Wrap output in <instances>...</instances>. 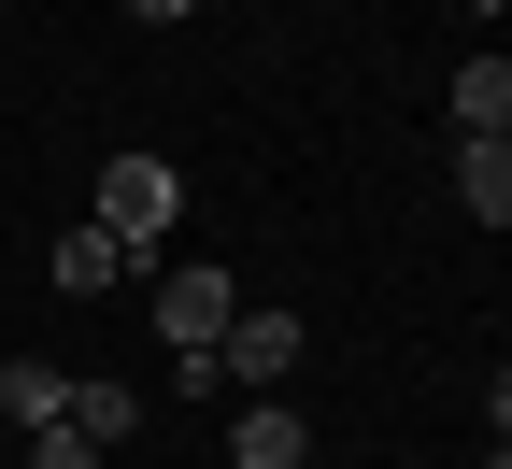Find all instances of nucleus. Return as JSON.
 Returning a JSON list of instances; mask_svg holds the SVG:
<instances>
[{"mask_svg": "<svg viewBox=\"0 0 512 469\" xmlns=\"http://www.w3.org/2000/svg\"><path fill=\"white\" fill-rule=\"evenodd\" d=\"M484 469H512V441H484Z\"/></svg>", "mask_w": 512, "mask_h": 469, "instance_id": "13", "label": "nucleus"}, {"mask_svg": "<svg viewBox=\"0 0 512 469\" xmlns=\"http://www.w3.org/2000/svg\"><path fill=\"white\" fill-rule=\"evenodd\" d=\"M228 313H242V285L214 271V256H185V271H157V342H171L185 370H200V356L228 342Z\"/></svg>", "mask_w": 512, "mask_h": 469, "instance_id": "3", "label": "nucleus"}, {"mask_svg": "<svg viewBox=\"0 0 512 469\" xmlns=\"http://www.w3.org/2000/svg\"><path fill=\"white\" fill-rule=\"evenodd\" d=\"M128 15H157V29H171V15H200V0H128Z\"/></svg>", "mask_w": 512, "mask_h": 469, "instance_id": "12", "label": "nucleus"}, {"mask_svg": "<svg viewBox=\"0 0 512 469\" xmlns=\"http://www.w3.org/2000/svg\"><path fill=\"white\" fill-rule=\"evenodd\" d=\"M484 427H498V441H512V356H498V384H484Z\"/></svg>", "mask_w": 512, "mask_h": 469, "instance_id": "11", "label": "nucleus"}, {"mask_svg": "<svg viewBox=\"0 0 512 469\" xmlns=\"http://www.w3.org/2000/svg\"><path fill=\"white\" fill-rule=\"evenodd\" d=\"M456 214L512 228V143H456Z\"/></svg>", "mask_w": 512, "mask_h": 469, "instance_id": "8", "label": "nucleus"}, {"mask_svg": "<svg viewBox=\"0 0 512 469\" xmlns=\"http://www.w3.org/2000/svg\"><path fill=\"white\" fill-rule=\"evenodd\" d=\"M43 271H57V299H100V285H128V271H143V256H128V242H114V228L86 214L72 242H57V256H43Z\"/></svg>", "mask_w": 512, "mask_h": 469, "instance_id": "6", "label": "nucleus"}, {"mask_svg": "<svg viewBox=\"0 0 512 469\" xmlns=\"http://www.w3.org/2000/svg\"><path fill=\"white\" fill-rule=\"evenodd\" d=\"M299 455H313L299 398H242V413H228V469H299Z\"/></svg>", "mask_w": 512, "mask_h": 469, "instance_id": "4", "label": "nucleus"}, {"mask_svg": "<svg viewBox=\"0 0 512 469\" xmlns=\"http://www.w3.org/2000/svg\"><path fill=\"white\" fill-rule=\"evenodd\" d=\"M299 356H313V342H299V313H285V299H242V313H228V342H214L200 370H185V384H242V398H285V370H299Z\"/></svg>", "mask_w": 512, "mask_h": 469, "instance_id": "1", "label": "nucleus"}, {"mask_svg": "<svg viewBox=\"0 0 512 469\" xmlns=\"http://www.w3.org/2000/svg\"><path fill=\"white\" fill-rule=\"evenodd\" d=\"M441 114H456V143H512V57H456Z\"/></svg>", "mask_w": 512, "mask_h": 469, "instance_id": "5", "label": "nucleus"}, {"mask_svg": "<svg viewBox=\"0 0 512 469\" xmlns=\"http://www.w3.org/2000/svg\"><path fill=\"white\" fill-rule=\"evenodd\" d=\"M86 214H100L128 256H143V242H171V228H185V171L128 143V157H100V199H86Z\"/></svg>", "mask_w": 512, "mask_h": 469, "instance_id": "2", "label": "nucleus"}, {"mask_svg": "<svg viewBox=\"0 0 512 469\" xmlns=\"http://www.w3.org/2000/svg\"><path fill=\"white\" fill-rule=\"evenodd\" d=\"M57 427H86V441L114 455L128 427H143V384H114V370H72V413H57Z\"/></svg>", "mask_w": 512, "mask_h": 469, "instance_id": "7", "label": "nucleus"}, {"mask_svg": "<svg viewBox=\"0 0 512 469\" xmlns=\"http://www.w3.org/2000/svg\"><path fill=\"white\" fill-rule=\"evenodd\" d=\"M29 469H100V441L86 427H29Z\"/></svg>", "mask_w": 512, "mask_h": 469, "instance_id": "10", "label": "nucleus"}, {"mask_svg": "<svg viewBox=\"0 0 512 469\" xmlns=\"http://www.w3.org/2000/svg\"><path fill=\"white\" fill-rule=\"evenodd\" d=\"M0 413H15V427H57V413H72V370H43V356H0Z\"/></svg>", "mask_w": 512, "mask_h": 469, "instance_id": "9", "label": "nucleus"}]
</instances>
